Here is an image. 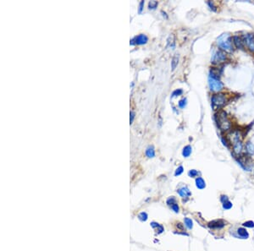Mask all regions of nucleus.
I'll use <instances>...</instances> for the list:
<instances>
[{"label":"nucleus","instance_id":"6e6552de","mask_svg":"<svg viewBox=\"0 0 254 251\" xmlns=\"http://www.w3.org/2000/svg\"><path fill=\"white\" fill-rule=\"evenodd\" d=\"M148 41V37H147L145 34H140L138 36L135 37L131 41V44H137V45H142L146 44Z\"/></svg>","mask_w":254,"mask_h":251},{"label":"nucleus","instance_id":"4be33fe9","mask_svg":"<svg viewBox=\"0 0 254 251\" xmlns=\"http://www.w3.org/2000/svg\"><path fill=\"white\" fill-rule=\"evenodd\" d=\"M188 175H189L191 177H197V176L198 175V172L197 171V170L191 169V170H190V171H189V173H188Z\"/></svg>","mask_w":254,"mask_h":251},{"label":"nucleus","instance_id":"7c9ffc66","mask_svg":"<svg viewBox=\"0 0 254 251\" xmlns=\"http://www.w3.org/2000/svg\"><path fill=\"white\" fill-rule=\"evenodd\" d=\"M220 200L222 203H224V202H225V201H228L229 199H228V197H227L226 195H221Z\"/></svg>","mask_w":254,"mask_h":251},{"label":"nucleus","instance_id":"c756f323","mask_svg":"<svg viewBox=\"0 0 254 251\" xmlns=\"http://www.w3.org/2000/svg\"><path fill=\"white\" fill-rule=\"evenodd\" d=\"M171 208L173 209V210H174L175 212H178V211H179V206H178V205H177V204H174V205H172Z\"/></svg>","mask_w":254,"mask_h":251},{"label":"nucleus","instance_id":"9b49d317","mask_svg":"<svg viewBox=\"0 0 254 251\" xmlns=\"http://www.w3.org/2000/svg\"><path fill=\"white\" fill-rule=\"evenodd\" d=\"M178 193H179V195L182 198H187V197H189L191 195V193L189 188H187V187H182L181 188H180L179 190H178Z\"/></svg>","mask_w":254,"mask_h":251},{"label":"nucleus","instance_id":"cd10ccee","mask_svg":"<svg viewBox=\"0 0 254 251\" xmlns=\"http://www.w3.org/2000/svg\"><path fill=\"white\" fill-rule=\"evenodd\" d=\"M139 218H140L142 221H146L147 219V213H145V212H142L141 214L139 215Z\"/></svg>","mask_w":254,"mask_h":251},{"label":"nucleus","instance_id":"a878e982","mask_svg":"<svg viewBox=\"0 0 254 251\" xmlns=\"http://www.w3.org/2000/svg\"><path fill=\"white\" fill-rule=\"evenodd\" d=\"M183 171H184L183 167H182V166L179 167H178V168L176 169V173H175V175H176V176H179V175H180V174L183 173Z\"/></svg>","mask_w":254,"mask_h":251},{"label":"nucleus","instance_id":"4468645a","mask_svg":"<svg viewBox=\"0 0 254 251\" xmlns=\"http://www.w3.org/2000/svg\"><path fill=\"white\" fill-rule=\"evenodd\" d=\"M237 233H238L240 238H248V237H249L247 231L243 228H240L237 229Z\"/></svg>","mask_w":254,"mask_h":251},{"label":"nucleus","instance_id":"1a4fd4ad","mask_svg":"<svg viewBox=\"0 0 254 251\" xmlns=\"http://www.w3.org/2000/svg\"><path fill=\"white\" fill-rule=\"evenodd\" d=\"M225 226V222L221 219L213 220L212 222H209V228L211 229H221Z\"/></svg>","mask_w":254,"mask_h":251},{"label":"nucleus","instance_id":"39448f33","mask_svg":"<svg viewBox=\"0 0 254 251\" xmlns=\"http://www.w3.org/2000/svg\"><path fill=\"white\" fill-rule=\"evenodd\" d=\"M226 59H227L226 52L221 49H218L217 51L213 52L212 59H211V63L213 64H220V63L225 62Z\"/></svg>","mask_w":254,"mask_h":251},{"label":"nucleus","instance_id":"6ab92c4d","mask_svg":"<svg viewBox=\"0 0 254 251\" xmlns=\"http://www.w3.org/2000/svg\"><path fill=\"white\" fill-rule=\"evenodd\" d=\"M185 225L187 226V228L188 229H191L193 227V223L192 221L190 218H185Z\"/></svg>","mask_w":254,"mask_h":251},{"label":"nucleus","instance_id":"ddd939ff","mask_svg":"<svg viewBox=\"0 0 254 251\" xmlns=\"http://www.w3.org/2000/svg\"><path fill=\"white\" fill-rule=\"evenodd\" d=\"M246 152H247V153L248 154V155L250 156H253L254 155V145L252 143V142H250V141H248V142H247V144H246Z\"/></svg>","mask_w":254,"mask_h":251},{"label":"nucleus","instance_id":"dca6fc26","mask_svg":"<svg viewBox=\"0 0 254 251\" xmlns=\"http://www.w3.org/2000/svg\"><path fill=\"white\" fill-rule=\"evenodd\" d=\"M192 152V148L191 145H187L185 146L183 149V152H182V155H183L184 157H188L190 156Z\"/></svg>","mask_w":254,"mask_h":251},{"label":"nucleus","instance_id":"f3484780","mask_svg":"<svg viewBox=\"0 0 254 251\" xmlns=\"http://www.w3.org/2000/svg\"><path fill=\"white\" fill-rule=\"evenodd\" d=\"M146 155L147 157L149 158H153L155 156V151H154V148L153 146H149L146 150Z\"/></svg>","mask_w":254,"mask_h":251},{"label":"nucleus","instance_id":"423d86ee","mask_svg":"<svg viewBox=\"0 0 254 251\" xmlns=\"http://www.w3.org/2000/svg\"><path fill=\"white\" fill-rule=\"evenodd\" d=\"M209 86L210 91L213 92H219L224 88V85L220 80L210 77L209 79Z\"/></svg>","mask_w":254,"mask_h":251},{"label":"nucleus","instance_id":"c85d7f7f","mask_svg":"<svg viewBox=\"0 0 254 251\" xmlns=\"http://www.w3.org/2000/svg\"><path fill=\"white\" fill-rule=\"evenodd\" d=\"M167 204L168 205H174V204H176V199L174 198V197H170V198H169L168 199H167Z\"/></svg>","mask_w":254,"mask_h":251},{"label":"nucleus","instance_id":"bb28decb","mask_svg":"<svg viewBox=\"0 0 254 251\" xmlns=\"http://www.w3.org/2000/svg\"><path fill=\"white\" fill-rule=\"evenodd\" d=\"M207 4L209 5V7L210 9H211L212 10H213V11H214V12L216 11L217 9H216V7L214 6V3H213V2H212V1H209V2H208V3H207Z\"/></svg>","mask_w":254,"mask_h":251},{"label":"nucleus","instance_id":"f03ea898","mask_svg":"<svg viewBox=\"0 0 254 251\" xmlns=\"http://www.w3.org/2000/svg\"><path fill=\"white\" fill-rule=\"evenodd\" d=\"M215 120H216L217 125L220 128L221 131L226 132L231 129V123L229 119L227 113L224 111H220L215 115Z\"/></svg>","mask_w":254,"mask_h":251},{"label":"nucleus","instance_id":"f257e3e1","mask_svg":"<svg viewBox=\"0 0 254 251\" xmlns=\"http://www.w3.org/2000/svg\"><path fill=\"white\" fill-rule=\"evenodd\" d=\"M229 139L231 142L232 146H233V152L235 153V155H241L243 151L241 134L240 133V131L238 130H234L233 132L229 134Z\"/></svg>","mask_w":254,"mask_h":251},{"label":"nucleus","instance_id":"20e7f679","mask_svg":"<svg viewBox=\"0 0 254 251\" xmlns=\"http://www.w3.org/2000/svg\"><path fill=\"white\" fill-rule=\"evenodd\" d=\"M226 102H227L226 96L222 93L215 94L211 97V104H212V107L213 110L220 109L221 107H224L225 105Z\"/></svg>","mask_w":254,"mask_h":251},{"label":"nucleus","instance_id":"b1692460","mask_svg":"<svg viewBox=\"0 0 254 251\" xmlns=\"http://www.w3.org/2000/svg\"><path fill=\"white\" fill-rule=\"evenodd\" d=\"M183 93V91L181 89H178V90H176L174 92L172 93V97H175V96H180L181 94Z\"/></svg>","mask_w":254,"mask_h":251},{"label":"nucleus","instance_id":"2eb2a0df","mask_svg":"<svg viewBox=\"0 0 254 251\" xmlns=\"http://www.w3.org/2000/svg\"><path fill=\"white\" fill-rule=\"evenodd\" d=\"M178 63H179V54H175V56L173 57V59H172V62H171V69H172V71H174V70H176V66L178 65Z\"/></svg>","mask_w":254,"mask_h":251},{"label":"nucleus","instance_id":"473e14b6","mask_svg":"<svg viewBox=\"0 0 254 251\" xmlns=\"http://www.w3.org/2000/svg\"><path fill=\"white\" fill-rule=\"evenodd\" d=\"M135 118V113L134 112H131V118H130V122H131V124H132V122H133V119H134Z\"/></svg>","mask_w":254,"mask_h":251},{"label":"nucleus","instance_id":"72a5a7b5","mask_svg":"<svg viewBox=\"0 0 254 251\" xmlns=\"http://www.w3.org/2000/svg\"><path fill=\"white\" fill-rule=\"evenodd\" d=\"M143 5H144V1H142V2H141V3H140V6H139V13H141V12H142V9H143Z\"/></svg>","mask_w":254,"mask_h":251},{"label":"nucleus","instance_id":"393cba45","mask_svg":"<svg viewBox=\"0 0 254 251\" xmlns=\"http://www.w3.org/2000/svg\"><path fill=\"white\" fill-rule=\"evenodd\" d=\"M178 105H179V107L180 108H184V107H186V105H187V99L184 98V99L180 100L179 102H178Z\"/></svg>","mask_w":254,"mask_h":251},{"label":"nucleus","instance_id":"5701e85b","mask_svg":"<svg viewBox=\"0 0 254 251\" xmlns=\"http://www.w3.org/2000/svg\"><path fill=\"white\" fill-rule=\"evenodd\" d=\"M242 225L244 226V227H246V228H254V222H252V221H247V222H244Z\"/></svg>","mask_w":254,"mask_h":251},{"label":"nucleus","instance_id":"a211bd4d","mask_svg":"<svg viewBox=\"0 0 254 251\" xmlns=\"http://www.w3.org/2000/svg\"><path fill=\"white\" fill-rule=\"evenodd\" d=\"M167 41H168V47H170L172 49H174L176 43H175V39H174V36H173V35L169 37Z\"/></svg>","mask_w":254,"mask_h":251},{"label":"nucleus","instance_id":"0eeeda50","mask_svg":"<svg viewBox=\"0 0 254 251\" xmlns=\"http://www.w3.org/2000/svg\"><path fill=\"white\" fill-rule=\"evenodd\" d=\"M243 43L247 46V49L251 52H254V35L253 34H245L242 36Z\"/></svg>","mask_w":254,"mask_h":251},{"label":"nucleus","instance_id":"412c9836","mask_svg":"<svg viewBox=\"0 0 254 251\" xmlns=\"http://www.w3.org/2000/svg\"><path fill=\"white\" fill-rule=\"evenodd\" d=\"M158 6V2L157 1H151V2H149V4H148V8H149L150 9H156Z\"/></svg>","mask_w":254,"mask_h":251},{"label":"nucleus","instance_id":"2f4dec72","mask_svg":"<svg viewBox=\"0 0 254 251\" xmlns=\"http://www.w3.org/2000/svg\"><path fill=\"white\" fill-rule=\"evenodd\" d=\"M221 141L223 142V145H224V146H226V147H229V142L227 141L226 140H224V137H221Z\"/></svg>","mask_w":254,"mask_h":251},{"label":"nucleus","instance_id":"f8f14e48","mask_svg":"<svg viewBox=\"0 0 254 251\" xmlns=\"http://www.w3.org/2000/svg\"><path fill=\"white\" fill-rule=\"evenodd\" d=\"M196 186L199 189H203L206 187V183L204 179L201 177H198L196 178Z\"/></svg>","mask_w":254,"mask_h":251},{"label":"nucleus","instance_id":"7ed1b4c3","mask_svg":"<svg viewBox=\"0 0 254 251\" xmlns=\"http://www.w3.org/2000/svg\"><path fill=\"white\" fill-rule=\"evenodd\" d=\"M232 37L229 33H224L220 35L217 39V44L221 50L224 52H233V45H232Z\"/></svg>","mask_w":254,"mask_h":251},{"label":"nucleus","instance_id":"aec40b11","mask_svg":"<svg viewBox=\"0 0 254 251\" xmlns=\"http://www.w3.org/2000/svg\"><path fill=\"white\" fill-rule=\"evenodd\" d=\"M231 207H232V203L230 201V200H228V201H225V202L223 203V208H224V210H230Z\"/></svg>","mask_w":254,"mask_h":251},{"label":"nucleus","instance_id":"9d476101","mask_svg":"<svg viewBox=\"0 0 254 251\" xmlns=\"http://www.w3.org/2000/svg\"><path fill=\"white\" fill-rule=\"evenodd\" d=\"M232 41H233V44L235 45V47L238 49H242L244 48L243 46V40L241 37H238V36H234L232 37Z\"/></svg>","mask_w":254,"mask_h":251}]
</instances>
